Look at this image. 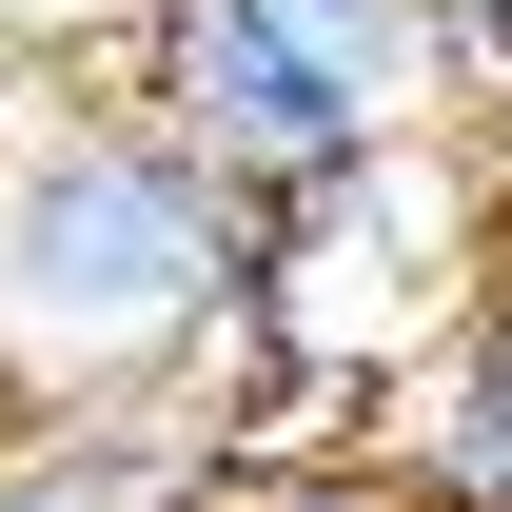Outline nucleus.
I'll return each instance as SVG.
<instances>
[{
    "instance_id": "f257e3e1",
    "label": "nucleus",
    "mask_w": 512,
    "mask_h": 512,
    "mask_svg": "<svg viewBox=\"0 0 512 512\" xmlns=\"http://www.w3.org/2000/svg\"><path fill=\"white\" fill-rule=\"evenodd\" d=\"M256 197H217L119 79H0V394L178 414L237 355Z\"/></svg>"
},
{
    "instance_id": "f03ea898",
    "label": "nucleus",
    "mask_w": 512,
    "mask_h": 512,
    "mask_svg": "<svg viewBox=\"0 0 512 512\" xmlns=\"http://www.w3.org/2000/svg\"><path fill=\"white\" fill-rule=\"evenodd\" d=\"M119 99L178 138L217 197H296V178H335V158H375V138H394L375 99H355L335 60H296L256 0H158L138 60H119Z\"/></svg>"
},
{
    "instance_id": "7ed1b4c3",
    "label": "nucleus",
    "mask_w": 512,
    "mask_h": 512,
    "mask_svg": "<svg viewBox=\"0 0 512 512\" xmlns=\"http://www.w3.org/2000/svg\"><path fill=\"white\" fill-rule=\"evenodd\" d=\"M414 512H512V197H493V256H473V296L414 375L375 394V434H355Z\"/></svg>"
},
{
    "instance_id": "20e7f679",
    "label": "nucleus",
    "mask_w": 512,
    "mask_h": 512,
    "mask_svg": "<svg viewBox=\"0 0 512 512\" xmlns=\"http://www.w3.org/2000/svg\"><path fill=\"white\" fill-rule=\"evenodd\" d=\"M296 60H335L394 138H453V60H434V0H256Z\"/></svg>"
},
{
    "instance_id": "39448f33",
    "label": "nucleus",
    "mask_w": 512,
    "mask_h": 512,
    "mask_svg": "<svg viewBox=\"0 0 512 512\" xmlns=\"http://www.w3.org/2000/svg\"><path fill=\"white\" fill-rule=\"evenodd\" d=\"M158 0H0V79H119Z\"/></svg>"
},
{
    "instance_id": "423d86ee",
    "label": "nucleus",
    "mask_w": 512,
    "mask_h": 512,
    "mask_svg": "<svg viewBox=\"0 0 512 512\" xmlns=\"http://www.w3.org/2000/svg\"><path fill=\"white\" fill-rule=\"evenodd\" d=\"M217 512H414L375 453H217Z\"/></svg>"
},
{
    "instance_id": "0eeeda50",
    "label": "nucleus",
    "mask_w": 512,
    "mask_h": 512,
    "mask_svg": "<svg viewBox=\"0 0 512 512\" xmlns=\"http://www.w3.org/2000/svg\"><path fill=\"white\" fill-rule=\"evenodd\" d=\"M434 60H453V138H512V0H434Z\"/></svg>"
},
{
    "instance_id": "6e6552de",
    "label": "nucleus",
    "mask_w": 512,
    "mask_h": 512,
    "mask_svg": "<svg viewBox=\"0 0 512 512\" xmlns=\"http://www.w3.org/2000/svg\"><path fill=\"white\" fill-rule=\"evenodd\" d=\"M493 197H512V158H493Z\"/></svg>"
}]
</instances>
